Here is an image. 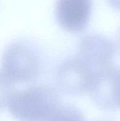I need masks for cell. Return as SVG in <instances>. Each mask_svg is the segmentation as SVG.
<instances>
[{"mask_svg":"<svg viewBox=\"0 0 120 121\" xmlns=\"http://www.w3.org/2000/svg\"><path fill=\"white\" fill-rule=\"evenodd\" d=\"M47 61L45 53L36 41L16 38L2 52L1 70L15 84L33 82L44 74Z\"/></svg>","mask_w":120,"mask_h":121,"instance_id":"obj_1","label":"cell"},{"mask_svg":"<svg viewBox=\"0 0 120 121\" xmlns=\"http://www.w3.org/2000/svg\"><path fill=\"white\" fill-rule=\"evenodd\" d=\"M60 99L54 86L42 83L14 91L8 106L19 121H47L60 104Z\"/></svg>","mask_w":120,"mask_h":121,"instance_id":"obj_2","label":"cell"},{"mask_svg":"<svg viewBox=\"0 0 120 121\" xmlns=\"http://www.w3.org/2000/svg\"><path fill=\"white\" fill-rule=\"evenodd\" d=\"M97 74L90 64L75 52L60 60L55 68L54 79L60 91L77 95L88 92Z\"/></svg>","mask_w":120,"mask_h":121,"instance_id":"obj_3","label":"cell"},{"mask_svg":"<svg viewBox=\"0 0 120 121\" xmlns=\"http://www.w3.org/2000/svg\"><path fill=\"white\" fill-rule=\"evenodd\" d=\"M76 52L101 72L112 65L115 46L107 35L98 32H89L79 39Z\"/></svg>","mask_w":120,"mask_h":121,"instance_id":"obj_4","label":"cell"},{"mask_svg":"<svg viewBox=\"0 0 120 121\" xmlns=\"http://www.w3.org/2000/svg\"><path fill=\"white\" fill-rule=\"evenodd\" d=\"M88 92L101 108L120 109V66L112 64L99 73Z\"/></svg>","mask_w":120,"mask_h":121,"instance_id":"obj_5","label":"cell"},{"mask_svg":"<svg viewBox=\"0 0 120 121\" xmlns=\"http://www.w3.org/2000/svg\"><path fill=\"white\" fill-rule=\"evenodd\" d=\"M92 3L91 0H58L55 6L56 20L67 30L80 31L89 22Z\"/></svg>","mask_w":120,"mask_h":121,"instance_id":"obj_6","label":"cell"},{"mask_svg":"<svg viewBox=\"0 0 120 121\" xmlns=\"http://www.w3.org/2000/svg\"><path fill=\"white\" fill-rule=\"evenodd\" d=\"M47 121H85L82 111L74 104H60Z\"/></svg>","mask_w":120,"mask_h":121,"instance_id":"obj_7","label":"cell"},{"mask_svg":"<svg viewBox=\"0 0 120 121\" xmlns=\"http://www.w3.org/2000/svg\"><path fill=\"white\" fill-rule=\"evenodd\" d=\"M15 83L0 69V110L8 105L14 92Z\"/></svg>","mask_w":120,"mask_h":121,"instance_id":"obj_8","label":"cell"},{"mask_svg":"<svg viewBox=\"0 0 120 121\" xmlns=\"http://www.w3.org/2000/svg\"><path fill=\"white\" fill-rule=\"evenodd\" d=\"M116 44L118 49L119 52H120V27L118 30V31L117 33V35H116Z\"/></svg>","mask_w":120,"mask_h":121,"instance_id":"obj_9","label":"cell"},{"mask_svg":"<svg viewBox=\"0 0 120 121\" xmlns=\"http://www.w3.org/2000/svg\"><path fill=\"white\" fill-rule=\"evenodd\" d=\"M96 121H115L112 119H100V120H98Z\"/></svg>","mask_w":120,"mask_h":121,"instance_id":"obj_10","label":"cell"}]
</instances>
